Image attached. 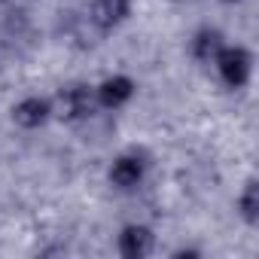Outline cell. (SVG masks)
Returning <instances> with one entry per match:
<instances>
[{
  "mask_svg": "<svg viewBox=\"0 0 259 259\" xmlns=\"http://www.w3.org/2000/svg\"><path fill=\"white\" fill-rule=\"evenodd\" d=\"M213 64H217L223 82L232 85V89H241V85L250 79V67H253L247 49H241V46H223V49L217 52Z\"/></svg>",
  "mask_w": 259,
  "mask_h": 259,
  "instance_id": "cell-1",
  "label": "cell"
},
{
  "mask_svg": "<svg viewBox=\"0 0 259 259\" xmlns=\"http://www.w3.org/2000/svg\"><path fill=\"white\" fill-rule=\"evenodd\" d=\"M238 210H241V217H244L250 226L259 220V186H256V180H250V183L244 186V192L238 195Z\"/></svg>",
  "mask_w": 259,
  "mask_h": 259,
  "instance_id": "cell-9",
  "label": "cell"
},
{
  "mask_svg": "<svg viewBox=\"0 0 259 259\" xmlns=\"http://www.w3.org/2000/svg\"><path fill=\"white\" fill-rule=\"evenodd\" d=\"M153 250V232L147 226H125L119 235V253L128 259H141Z\"/></svg>",
  "mask_w": 259,
  "mask_h": 259,
  "instance_id": "cell-5",
  "label": "cell"
},
{
  "mask_svg": "<svg viewBox=\"0 0 259 259\" xmlns=\"http://www.w3.org/2000/svg\"><path fill=\"white\" fill-rule=\"evenodd\" d=\"M132 95H135V82L128 79V76H110V79H104V82L95 89L98 107H107V110L122 107Z\"/></svg>",
  "mask_w": 259,
  "mask_h": 259,
  "instance_id": "cell-3",
  "label": "cell"
},
{
  "mask_svg": "<svg viewBox=\"0 0 259 259\" xmlns=\"http://www.w3.org/2000/svg\"><path fill=\"white\" fill-rule=\"evenodd\" d=\"M110 180L119 189H135L144 180V159L141 156H119L110 168Z\"/></svg>",
  "mask_w": 259,
  "mask_h": 259,
  "instance_id": "cell-6",
  "label": "cell"
},
{
  "mask_svg": "<svg viewBox=\"0 0 259 259\" xmlns=\"http://www.w3.org/2000/svg\"><path fill=\"white\" fill-rule=\"evenodd\" d=\"M128 10H132V4L128 0H95V7H92V22L104 31L122 25L128 19Z\"/></svg>",
  "mask_w": 259,
  "mask_h": 259,
  "instance_id": "cell-7",
  "label": "cell"
},
{
  "mask_svg": "<svg viewBox=\"0 0 259 259\" xmlns=\"http://www.w3.org/2000/svg\"><path fill=\"white\" fill-rule=\"evenodd\" d=\"M95 107H98L95 89H89V85H73V89H64V92L55 98L52 113L61 116V119H67V122H73V119H85V116H92Z\"/></svg>",
  "mask_w": 259,
  "mask_h": 259,
  "instance_id": "cell-2",
  "label": "cell"
},
{
  "mask_svg": "<svg viewBox=\"0 0 259 259\" xmlns=\"http://www.w3.org/2000/svg\"><path fill=\"white\" fill-rule=\"evenodd\" d=\"M223 46H226V43H223L220 31H210V28L198 31V34H195V40H192V52H195V58H198V61H213V58H217V52H220Z\"/></svg>",
  "mask_w": 259,
  "mask_h": 259,
  "instance_id": "cell-8",
  "label": "cell"
},
{
  "mask_svg": "<svg viewBox=\"0 0 259 259\" xmlns=\"http://www.w3.org/2000/svg\"><path fill=\"white\" fill-rule=\"evenodd\" d=\"M223 4H238V0H223Z\"/></svg>",
  "mask_w": 259,
  "mask_h": 259,
  "instance_id": "cell-10",
  "label": "cell"
},
{
  "mask_svg": "<svg viewBox=\"0 0 259 259\" xmlns=\"http://www.w3.org/2000/svg\"><path fill=\"white\" fill-rule=\"evenodd\" d=\"M49 116H52V101L46 98H25L13 107V119L22 128H40Z\"/></svg>",
  "mask_w": 259,
  "mask_h": 259,
  "instance_id": "cell-4",
  "label": "cell"
}]
</instances>
